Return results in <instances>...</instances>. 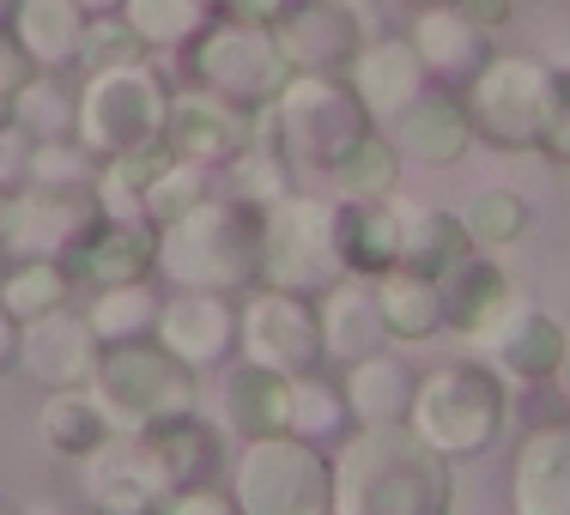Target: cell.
Here are the masks:
<instances>
[{
    "instance_id": "obj_55",
    "label": "cell",
    "mask_w": 570,
    "mask_h": 515,
    "mask_svg": "<svg viewBox=\"0 0 570 515\" xmlns=\"http://www.w3.org/2000/svg\"><path fill=\"white\" fill-rule=\"evenodd\" d=\"M0 274H7V249H0Z\"/></svg>"
},
{
    "instance_id": "obj_9",
    "label": "cell",
    "mask_w": 570,
    "mask_h": 515,
    "mask_svg": "<svg viewBox=\"0 0 570 515\" xmlns=\"http://www.w3.org/2000/svg\"><path fill=\"white\" fill-rule=\"evenodd\" d=\"M188 56V86L213 91V98L237 103V110H267L285 86H292L297 67L285 61L274 24H255V19H213L195 43L183 49Z\"/></svg>"
},
{
    "instance_id": "obj_52",
    "label": "cell",
    "mask_w": 570,
    "mask_h": 515,
    "mask_svg": "<svg viewBox=\"0 0 570 515\" xmlns=\"http://www.w3.org/2000/svg\"><path fill=\"white\" fill-rule=\"evenodd\" d=\"M413 7H455V0H413Z\"/></svg>"
},
{
    "instance_id": "obj_16",
    "label": "cell",
    "mask_w": 570,
    "mask_h": 515,
    "mask_svg": "<svg viewBox=\"0 0 570 515\" xmlns=\"http://www.w3.org/2000/svg\"><path fill=\"white\" fill-rule=\"evenodd\" d=\"M274 37L297 73H341L371 43L364 37V12L341 7V0H285V12L274 19Z\"/></svg>"
},
{
    "instance_id": "obj_30",
    "label": "cell",
    "mask_w": 570,
    "mask_h": 515,
    "mask_svg": "<svg viewBox=\"0 0 570 515\" xmlns=\"http://www.w3.org/2000/svg\"><path fill=\"white\" fill-rule=\"evenodd\" d=\"M406 43L419 49L431 79H473L485 67V31L461 7H419Z\"/></svg>"
},
{
    "instance_id": "obj_23",
    "label": "cell",
    "mask_w": 570,
    "mask_h": 515,
    "mask_svg": "<svg viewBox=\"0 0 570 515\" xmlns=\"http://www.w3.org/2000/svg\"><path fill=\"white\" fill-rule=\"evenodd\" d=\"M564 346H570V328L552 309H540L534 297H528L504 328L492 334V346H485L480 358L515 388V383H552L559 364H564Z\"/></svg>"
},
{
    "instance_id": "obj_11",
    "label": "cell",
    "mask_w": 570,
    "mask_h": 515,
    "mask_svg": "<svg viewBox=\"0 0 570 515\" xmlns=\"http://www.w3.org/2000/svg\"><path fill=\"white\" fill-rule=\"evenodd\" d=\"M237 351L262 370L279 376H309L322 370V316H316V297H297V291H249L237 304Z\"/></svg>"
},
{
    "instance_id": "obj_36",
    "label": "cell",
    "mask_w": 570,
    "mask_h": 515,
    "mask_svg": "<svg viewBox=\"0 0 570 515\" xmlns=\"http://www.w3.org/2000/svg\"><path fill=\"white\" fill-rule=\"evenodd\" d=\"M121 19L134 24L140 49H188L219 19V0H121Z\"/></svg>"
},
{
    "instance_id": "obj_10",
    "label": "cell",
    "mask_w": 570,
    "mask_h": 515,
    "mask_svg": "<svg viewBox=\"0 0 570 515\" xmlns=\"http://www.w3.org/2000/svg\"><path fill=\"white\" fill-rule=\"evenodd\" d=\"M473 116V133L480 146H498V152H534L547 140L552 103H559V73L534 56H485V67L468 79L461 91Z\"/></svg>"
},
{
    "instance_id": "obj_27",
    "label": "cell",
    "mask_w": 570,
    "mask_h": 515,
    "mask_svg": "<svg viewBox=\"0 0 570 515\" xmlns=\"http://www.w3.org/2000/svg\"><path fill=\"white\" fill-rule=\"evenodd\" d=\"M110 437H121V430L110 425V413H104V400L86 388H56V395H43V406H37V443H43L49 455L61 460H91L104 449Z\"/></svg>"
},
{
    "instance_id": "obj_19",
    "label": "cell",
    "mask_w": 570,
    "mask_h": 515,
    "mask_svg": "<svg viewBox=\"0 0 570 515\" xmlns=\"http://www.w3.org/2000/svg\"><path fill=\"white\" fill-rule=\"evenodd\" d=\"M67 274H73V286H91V291L153 279L158 274V225H146V219H110V212H104V219L73 242Z\"/></svg>"
},
{
    "instance_id": "obj_51",
    "label": "cell",
    "mask_w": 570,
    "mask_h": 515,
    "mask_svg": "<svg viewBox=\"0 0 570 515\" xmlns=\"http://www.w3.org/2000/svg\"><path fill=\"white\" fill-rule=\"evenodd\" d=\"M79 7H86V19H91V12H121V0H79Z\"/></svg>"
},
{
    "instance_id": "obj_20",
    "label": "cell",
    "mask_w": 570,
    "mask_h": 515,
    "mask_svg": "<svg viewBox=\"0 0 570 515\" xmlns=\"http://www.w3.org/2000/svg\"><path fill=\"white\" fill-rule=\"evenodd\" d=\"M383 133L395 140L401 165H419V170H455L461 158H468L473 146H480L468 103L450 98V91H425V98L406 103V110L389 121Z\"/></svg>"
},
{
    "instance_id": "obj_15",
    "label": "cell",
    "mask_w": 570,
    "mask_h": 515,
    "mask_svg": "<svg viewBox=\"0 0 570 515\" xmlns=\"http://www.w3.org/2000/svg\"><path fill=\"white\" fill-rule=\"evenodd\" d=\"M438 291H443V328L461 334L473 351L492 346V334L528 304V291L515 286L485 249H473L461 267H450V274L438 279Z\"/></svg>"
},
{
    "instance_id": "obj_4",
    "label": "cell",
    "mask_w": 570,
    "mask_h": 515,
    "mask_svg": "<svg viewBox=\"0 0 570 515\" xmlns=\"http://www.w3.org/2000/svg\"><path fill=\"white\" fill-rule=\"evenodd\" d=\"M406 425L450 460L485 455L510 425V383L480 358V351H473V358H443L419 376Z\"/></svg>"
},
{
    "instance_id": "obj_56",
    "label": "cell",
    "mask_w": 570,
    "mask_h": 515,
    "mask_svg": "<svg viewBox=\"0 0 570 515\" xmlns=\"http://www.w3.org/2000/svg\"><path fill=\"white\" fill-rule=\"evenodd\" d=\"M559 7H570V0H559Z\"/></svg>"
},
{
    "instance_id": "obj_41",
    "label": "cell",
    "mask_w": 570,
    "mask_h": 515,
    "mask_svg": "<svg viewBox=\"0 0 570 515\" xmlns=\"http://www.w3.org/2000/svg\"><path fill=\"white\" fill-rule=\"evenodd\" d=\"M225 195L243 200V207H255V212H267L274 200L297 195V188H292V165H285L279 152H267V146L249 140V152L225 170Z\"/></svg>"
},
{
    "instance_id": "obj_38",
    "label": "cell",
    "mask_w": 570,
    "mask_h": 515,
    "mask_svg": "<svg viewBox=\"0 0 570 515\" xmlns=\"http://www.w3.org/2000/svg\"><path fill=\"white\" fill-rule=\"evenodd\" d=\"M334 200H389L395 195V182H401V152H395V140H389L383 128L371 133V140H358L352 152L334 165Z\"/></svg>"
},
{
    "instance_id": "obj_24",
    "label": "cell",
    "mask_w": 570,
    "mask_h": 515,
    "mask_svg": "<svg viewBox=\"0 0 570 515\" xmlns=\"http://www.w3.org/2000/svg\"><path fill=\"white\" fill-rule=\"evenodd\" d=\"M140 449L153 455V467L165 473L170 492L219 485V473H225V430H219V418H200V413H183V418L140 430Z\"/></svg>"
},
{
    "instance_id": "obj_22",
    "label": "cell",
    "mask_w": 570,
    "mask_h": 515,
    "mask_svg": "<svg viewBox=\"0 0 570 515\" xmlns=\"http://www.w3.org/2000/svg\"><path fill=\"white\" fill-rule=\"evenodd\" d=\"M510 515H570V418L540 425L515 443Z\"/></svg>"
},
{
    "instance_id": "obj_37",
    "label": "cell",
    "mask_w": 570,
    "mask_h": 515,
    "mask_svg": "<svg viewBox=\"0 0 570 515\" xmlns=\"http://www.w3.org/2000/svg\"><path fill=\"white\" fill-rule=\"evenodd\" d=\"M158 309H165V297L146 286V279H134V286L91 291L86 321H91V334H98V346H121V340H146V334L158 328Z\"/></svg>"
},
{
    "instance_id": "obj_13",
    "label": "cell",
    "mask_w": 570,
    "mask_h": 515,
    "mask_svg": "<svg viewBox=\"0 0 570 515\" xmlns=\"http://www.w3.org/2000/svg\"><path fill=\"white\" fill-rule=\"evenodd\" d=\"M255 140V116L237 110V103L213 98V91L188 86V91H170V116H165V146L170 158L183 165H200V170H230Z\"/></svg>"
},
{
    "instance_id": "obj_32",
    "label": "cell",
    "mask_w": 570,
    "mask_h": 515,
    "mask_svg": "<svg viewBox=\"0 0 570 515\" xmlns=\"http://www.w3.org/2000/svg\"><path fill=\"white\" fill-rule=\"evenodd\" d=\"M473 249H480V242L468 237L461 212H450V207H413V200L401 207V267L443 279L450 267L468 261Z\"/></svg>"
},
{
    "instance_id": "obj_28",
    "label": "cell",
    "mask_w": 570,
    "mask_h": 515,
    "mask_svg": "<svg viewBox=\"0 0 570 515\" xmlns=\"http://www.w3.org/2000/svg\"><path fill=\"white\" fill-rule=\"evenodd\" d=\"M341 388H346V406H352V425H406L419 376L406 370L401 351L383 346V351H371V358L346 364Z\"/></svg>"
},
{
    "instance_id": "obj_45",
    "label": "cell",
    "mask_w": 570,
    "mask_h": 515,
    "mask_svg": "<svg viewBox=\"0 0 570 515\" xmlns=\"http://www.w3.org/2000/svg\"><path fill=\"white\" fill-rule=\"evenodd\" d=\"M31 73H37V67L24 61V49L12 43V37H0V128L12 121V98H19V86H24Z\"/></svg>"
},
{
    "instance_id": "obj_14",
    "label": "cell",
    "mask_w": 570,
    "mask_h": 515,
    "mask_svg": "<svg viewBox=\"0 0 570 515\" xmlns=\"http://www.w3.org/2000/svg\"><path fill=\"white\" fill-rule=\"evenodd\" d=\"M98 334H91L86 309H49V316L37 321H19V351H12V364H19L24 376H31L43 395H56V388H86L91 370H98Z\"/></svg>"
},
{
    "instance_id": "obj_39",
    "label": "cell",
    "mask_w": 570,
    "mask_h": 515,
    "mask_svg": "<svg viewBox=\"0 0 570 515\" xmlns=\"http://www.w3.org/2000/svg\"><path fill=\"white\" fill-rule=\"evenodd\" d=\"M12 128L31 133V140H73V91L37 67L12 98Z\"/></svg>"
},
{
    "instance_id": "obj_21",
    "label": "cell",
    "mask_w": 570,
    "mask_h": 515,
    "mask_svg": "<svg viewBox=\"0 0 570 515\" xmlns=\"http://www.w3.org/2000/svg\"><path fill=\"white\" fill-rule=\"evenodd\" d=\"M346 86L358 91V103L371 110L376 128H389L406 103H419L431 91V73L419 61V49L406 37H371L358 56L346 61Z\"/></svg>"
},
{
    "instance_id": "obj_40",
    "label": "cell",
    "mask_w": 570,
    "mask_h": 515,
    "mask_svg": "<svg viewBox=\"0 0 570 515\" xmlns=\"http://www.w3.org/2000/svg\"><path fill=\"white\" fill-rule=\"evenodd\" d=\"M461 225H468V237L480 242V249H510L528 230V200L515 195V188H480V195L461 207Z\"/></svg>"
},
{
    "instance_id": "obj_18",
    "label": "cell",
    "mask_w": 570,
    "mask_h": 515,
    "mask_svg": "<svg viewBox=\"0 0 570 515\" xmlns=\"http://www.w3.org/2000/svg\"><path fill=\"white\" fill-rule=\"evenodd\" d=\"M158 346H170L188 370H219V364L237 351V304L225 291H170L165 309H158Z\"/></svg>"
},
{
    "instance_id": "obj_33",
    "label": "cell",
    "mask_w": 570,
    "mask_h": 515,
    "mask_svg": "<svg viewBox=\"0 0 570 515\" xmlns=\"http://www.w3.org/2000/svg\"><path fill=\"white\" fill-rule=\"evenodd\" d=\"M376 309H383L389 340H431L443 328V291L431 274H413V267H389V274L371 279Z\"/></svg>"
},
{
    "instance_id": "obj_2",
    "label": "cell",
    "mask_w": 570,
    "mask_h": 515,
    "mask_svg": "<svg viewBox=\"0 0 570 515\" xmlns=\"http://www.w3.org/2000/svg\"><path fill=\"white\" fill-rule=\"evenodd\" d=\"M158 279L170 291H249L262 286V212L213 188L183 219L158 225Z\"/></svg>"
},
{
    "instance_id": "obj_48",
    "label": "cell",
    "mask_w": 570,
    "mask_h": 515,
    "mask_svg": "<svg viewBox=\"0 0 570 515\" xmlns=\"http://www.w3.org/2000/svg\"><path fill=\"white\" fill-rule=\"evenodd\" d=\"M230 19H255V24H274L285 12V0H219Z\"/></svg>"
},
{
    "instance_id": "obj_25",
    "label": "cell",
    "mask_w": 570,
    "mask_h": 515,
    "mask_svg": "<svg viewBox=\"0 0 570 515\" xmlns=\"http://www.w3.org/2000/svg\"><path fill=\"white\" fill-rule=\"evenodd\" d=\"M316 316H322V358L334 364V370H346V364L371 358V351L395 346L383 328V309H376V291L371 279L346 274L334 291L316 297Z\"/></svg>"
},
{
    "instance_id": "obj_29",
    "label": "cell",
    "mask_w": 570,
    "mask_h": 515,
    "mask_svg": "<svg viewBox=\"0 0 570 515\" xmlns=\"http://www.w3.org/2000/svg\"><path fill=\"white\" fill-rule=\"evenodd\" d=\"M12 43L24 49V61L61 73L67 61H79V37H86V7L79 0H12Z\"/></svg>"
},
{
    "instance_id": "obj_31",
    "label": "cell",
    "mask_w": 570,
    "mask_h": 515,
    "mask_svg": "<svg viewBox=\"0 0 570 515\" xmlns=\"http://www.w3.org/2000/svg\"><path fill=\"white\" fill-rule=\"evenodd\" d=\"M341 207V249L358 279H376L401 267V207L406 200H334Z\"/></svg>"
},
{
    "instance_id": "obj_54",
    "label": "cell",
    "mask_w": 570,
    "mask_h": 515,
    "mask_svg": "<svg viewBox=\"0 0 570 515\" xmlns=\"http://www.w3.org/2000/svg\"><path fill=\"white\" fill-rule=\"evenodd\" d=\"M0 515H24V509H7V504H0Z\"/></svg>"
},
{
    "instance_id": "obj_35",
    "label": "cell",
    "mask_w": 570,
    "mask_h": 515,
    "mask_svg": "<svg viewBox=\"0 0 570 515\" xmlns=\"http://www.w3.org/2000/svg\"><path fill=\"white\" fill-rule=\"evenodd\" d=\"M73 274H67V261H43V255H24V261H7V274H0V309H7L12 321H37L49 316V309H67L73 304Z\"/></svg>"
},
{
    "instance_id": "obj_43",
    "label": "cell",
    "mask_w": 570,
    "mask_h": 515,
    "mask_svg": "<svg viewBox=\"0 0 570 515\" xmlns=\"http://www.w3.org/2000/svg\"><path fill=\"white\" fill-rule=\"evenodd\" d=\"M140 56V37L121 12H91L86 19V37H79V67L98 73V67H116V61H134Z\"/></svg>"
},
{
    "instance_id": "obj_8",
    "label": "cell",
    "mask_w": 570,
    "mask_h": 515,
    "mask_svg": "<svg viewBox=\"0 0 570 515\" xmlns=\"http://www.w3.org/2000/svg\"><path fill=\"white\" fill-rule=\"evenodd\" d=\"M352 274L341 249V207L322 195H285L262 212V286L322 297Z\"/></svg>"
},
{
    "instance_id": "obj_5",
    "label": "cell",
    "mask_w": 570,
    "mask_h": 515,
    "mask_svg": "<svg viewBox=\"0 0 570 515\" xmlns=\"http://www.w3.org/2000/svg\"><path fill=\"white\" fill-rule=\"evenodd\" d=\"M91 395L104 400V413H110L121 437H140V430L165 425V418L200 413V376L170 346H158L146 334V340H121L98 351Z\"/></svg>"
},
{
    "instance_id": "obj_46",
    "label": "cell",
    "mask_w": 570,
    "mask_h": 515,
    "mask_svg": "<svg viewBox=\"0 0 570 515\" xmlns=\"http://www.w3.org/2000/svg\"><path fill=\"white\" fill-rule=\"evenodd\" d=\"M540 152H547L559 170H570V73H559V103H552V121H547Z\"/></svg>"
},
{
    "instance_id": "obj_49",
    "label": "cell",
    "mask_w": 570,
    "mask_h": 515,
    "mask_svg": "<svg viewBox=\"0 0 570 515\" xmlns=\"http://www.w3.org/2000/svg\"><path fill=\"white\" fill-rule=\"evenodd\" d=\"M12 351H19V321H12L7 309H0V370L12 364Z\"/></svg>"
},
{
    "instance_id": "obj_6",
    "label": "cell",
    "mask_w": 570,
    "mask_h": 515,
    "mask_svg": "<svg viewBox=\"0 0 570 515\" xmlns=\"http://www.w3.org/2000/svg\"><path fill=\"white\" fill-rule=\"evenodd\" d=\"M165 116H170V91L146 56L98 67L73 91V140L98 165L121 152H140V146H158L165 140Z\"/></svg>"
},
{
    "instance_id": "obj_42",
    "label": "cell",
    "mask_w": 570,
    "mask_h": 515,
    "mask_svg": "<svg viewBox=\"0 0 570 515\" xmlns=\"http://www.w3.org/2000/svg\"><path fill=\"white\" fill-rule=\"evenodd\" d=\"M207 195H213V170L170 158V165L153 176V188L140 195V219H146V225H170V219H183L188 207H200Z\"/></svg>"
},
{
    "instance_id": "obj_53",
    "label": "cell",
    "mask_w": 570,
    "mask_h": 515,
    "mask_svg": "<svg viewBox=\"0 0 570 515\" xmlns=\"http://www.w3.org/2000/svg\"><path fill=\"white\" fill-rule=\"evenodd\" d=\"M341 7H358V12H364V7H371V0H341Z\"/></svg>"
},
{
    "instance_id": "obj_1",
    "label": "cell",
    "mask_w": 570,
    "mask_h": 515,
    "mask_svg": "<svg viewBox=\"0 0 570 515\" xmlns=\"http://www.w3.org/2000/svg\"><path fill=\"white\" fill-rule=\"evenodd\" d=\"M334 515H455V460L413 425H352L334 449Z\"/></svg>"
},
{
    "instance_id": "obj_17",
    "label": "cell",
    "mask_w": 570,
    "mask_h": 515,
    "mask_svg": "<svg viewBox=\"0 0 570 515\" xmlns=\"http://www.w3.org/2000/svg\"><path fill=\"white\" fill-rule=\"evenodd\" d=\"M79 485L91 515H165L170 504V485L140 449V437H110L91 460H79Z\"/></svg>"
},
{
    "instance_id": "obj_26",
    "label": "cell",
    "mask_w": 570,
    "mask_h": 515,
    "mask_svg": "<svg viewBox=\"0 0 570 515\" xmlns=\"http://www.w3.org/2000/svg\"><path fill=\"white\" fill-rule=\"evenodd\" d=\"M292 418V376L262 370V364L237 358L219 383V430L225 437H274Z\"/></svg>"
},
{
    "instance_id": "obj_12",
    "label": "cell",
    "mask_w": 570,
    "mask_h": 515,
    "mask_svg": "<svg viewBox=\"0 0 570 515\" xmlns=\"http://www.w3.org/2000/svg\"><path fill=\"white\" fill-rule=\"evenodd\" d=\"M104 219L98 188H49V182H24L7 195V225H0V249L7 261L43 255V261H67L73 242Z\"/></svg>"
},
{
    "instance_id": "obj_34",
    "label": "cell",
    "mask_w": 570,
    "mask_h": 515,
    "mask_svg": "<svg viewBox=\"0 0 570 515\" xmlns=\"http://www.w3.org/2000/svg\"><path fill=\"white\" fill-rule=\"evenodd\" d=\"M285 430L292 437H309L322 443V449H341V443L352 437V406H346V388L328 376V364L309 376H292V418H285Z\"/></svg>"
},
{
    "instance_id": "obj_44",
    "label": "cell",
    "mask_w": 570,
    "mask_h": 515,
    "mask_svg": "<svg viewBox=\"0 0 570 515\" xmlns=\"http://www.w3.org/2000/svg\"><path fill=\"white\" fill-rule=\"evenodd\" d=\"M165 515H243L230 485H188V492H170Z\"/></svg>"
},
{
    "instance_id": "obj_50",
    "label": "cell",
    "mask_w": 570,
    "mask_h": 515,
    "mask_svg": "<svg viewBox=\"0 0 570 515\" xmlns=\"http://www.w3.org/2000/svg\"><path fill=\"white\" fill-rule=\"evenodd\" d=\"M552 383H559V395H564V406H570V346H564V364H559V376H552Z\"/></svg>"
},
{
    "instance_id": "obj_7",
    "label": "cell",
    "mask_w": 570,
    "mask_h": 515,
    "mask_svg": "<svg viewBox=\"0 0 570 515\" xmlns=\"http://www.w3.org/2000/svg\"><path fill=\"white\" fill-rule=\"evenodd\" d=\"M225 485L243 515H334V455L292 430L249 437Z\"/></svg>"
},
{
    "instance_id": "obj_47",
    "label": "cell",
    "mask_w": 570,
    "mask_h": 515,
    "mask_svg": "<svg viewBox=\"0 0 570 515\" xmlns=\"http://www.w3.org/2000/svg\"><path fill=\"white\" fill-rule=\"evenodd\" d=\"M461 12H468L473 24H480V31H498V24H510L515 19V7H522V0H455Z\"/></svg>"
},
{
    "instance_id": "obj_3",
    "label": "cell",
    "mask_w": 570,
    "mask_h": 515,
    "mask_svg": "<svg viewBox=\"0 0 570 515\" xmlns=\"http://www.w3.org/2000/svg\"><path fill=\"white\" fill-rule=\"evenodd\" d=\"M371 133L376 121L341 73H292V86L267 110H255V146L279 152L292 170L304 165V170L334 176V165Z\"/></svg>"
}]
</instances>
